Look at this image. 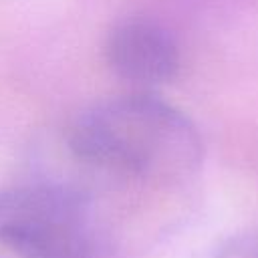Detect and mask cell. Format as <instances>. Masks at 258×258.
I'll return each instance as SVG.
<instances>
[{"mask_svg": "<svg viewBox=\"0 0 258 258\" xmlns=\"http://www.w3.org/2000/svg\"><path fill=\"white\" fill-rule=\"evenodd\" d=\"M67 147L83 165L149 183L187 177L202 159V141L191 121L145 93L83 109L67 129Z\"/></svg>", "mask_w": 258, "mask_h": 258, "instance_id": "6da1fadb", "label": "cell"}, {"mask_svg": "<svg viewBox=\"0 0 258 258\" xmlns=\"http://www.w3.org/2000/svg\"><path fill=\"white\" fill-rule=\"evenodd\" d=\"M0 244L20 258H91L89 206L62 183H26L0 191Z\"/></svg>", "mask_w": 258, "mask_h": 258, "instance_id": "7a4b0ae2", "label": "cell"}, {"mask_svg": "<svg viewBox=\"0 0 258 258\" xmlns=\"http://www.w3.org/2000/svg\"><path fill=\"white\" fill-rule=\"evenodd\" d=\"M105 58L119 79L137 87L163 85L179 67V50L169 30L143 16L123 18L109 30Z\"/></svg>", "mask_w": 258, "mask_h": 258, "instance_id": "3957f363", "label": "cell"}, {"mask_svg": "<svg viewBox=\"0 0 258 258\" xmlns=\"http://www.w3.org/2000/svg\"><path fill=\"white\" fill-rule=\"evenodd\" d=\"M212 258H258V232L238 234L226 240Z\"/></svg>", "mask_w": 258, "mask_h": 258, "instance_id": "277c9868", "label": "cell"}]
</instances>
